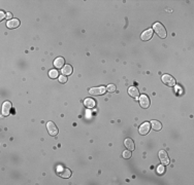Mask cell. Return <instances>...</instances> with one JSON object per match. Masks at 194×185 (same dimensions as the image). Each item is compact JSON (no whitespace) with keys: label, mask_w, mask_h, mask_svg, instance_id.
Here are the masks:
<instances>
[{"label":"cell","mask_w":194,"mask_h":185,"mask_svg":"<svg viewBox=\"0 0 194 185\" xmlns=\"http://www.w3.org/2000/svg\"><path fill=\"white\" fill-rule=\"evenodd\" d=\"M11 110V103L9 101H5L2 105V114L4 116H6V115L9 114Z\"/></svg>","instance_id":"cell-10"},{"label":"cell","mask_w":194,"mask_h":185,"mask_svg":"<svg viewBox=\"0 0 194 185\" xmlns=\"http://www.w3.org/2000/svg\"><path fill=\"white\" fill-rule=\"evenodd\" d=\"M47 129L51 136H57L58 135V128H57V126L53 121H49L47 123Z\"/></svg>","instance_id":"cell-5"},{"label":"cell","mask_w":194,"mask_h":185,"mask_svg":"<svg viewBox=\"0 0 194 185\" xmlns=\"http://www.w3.org/2000/svg\"><path fill=\"white\" fill-rule=\"evenodd\" d=\"M20 24H21V22H20L19 19H13L6 23V27L9 28V29H16V28L19 27Z\"/></svg>","instance_id":"cell-11"},{"label":"cell","mask_w":194,"mask_h":185,"mask_svg":"<svg viewBox=\"0 0 194 185\" xmlns=\"http://www.w3.org/2000/svg\"><path fill=\"white\" fill-rule=\"evenodd\" d=\"M64 63H65V60L63 59V58H57L56 60L54 61V66L56 67V68H61L62 69L63 67H64Z\"/></svg>","instance_id":"cell-17"},{"label":"cell","mask_w":194,"mask_h":185,"mask_svg":"<svg viewBox=\"0 0 194 185\" xmlns=\"http://www.w3.org/2000/svg\"><path fill=\"white\" fill-rule=\"evenodd\" d=\"M49 76H50L51 78H53V79L57 78V77L59 76L58 70H57V69H53V70H51L50 72H49Z\"/></svg>","instance_id":"cell-18"},{"label":"cell","mask_w":194,"mask_h":185,"mask_svg":"<svg viewBox=\"0 0 194 185\" xmlns=\"http://www.w3.org/2000/svg\"><path fill=\"white\" fill-rule=\"evenodd\" d=\"M4 17H6V15H5V13H4V11H0V20H3V19H4Z\"/></svg>","instance_id":"cell-23"},{"label":"cell","mask_w":194,"mask_h":185,"mask_svg":"<svg viewBox=\"0 0 194 185\" xmlns=\"http://www.w3.org/2000/svg\"><path fill=\"white\" fill-rule=\"evenodd\" d=\"M152 37H153V30L152 29H147L146 31H144V32L142 33V35H140V38L144 41L150 40Z\"/></svg>","instance_id":"cell-8"},{"label":"cell","mask_w":194,"mask_h":185,"mask_svg":"<svg viewBox=\"0 0 194 185\" xmlns=\"http://www.w3.org/2000/svg\"><path fill=\"white\" fill-rule=\"evenodd\" d=\"M124 145H125V147L128 149V150L132 151L134 150V148H135V145H134V142L131 140L130 138H127L125 139V141H124Z\"/></svg>","instance_id":"cell-13"},{"label":"cell","mask_w":194,"mask_h":185,"mask_svg":"<svg viewBox=\"0 0 194 185\" xmlns=\"http://www.w3.org/2000/svg\"><path fill=\"white\" fill-rule=\"evenodd\" d=\"M150 129H151V125H150V122H144L142 125V126L139 127V129H138V132H139L140 135H147L148 133L150 132Z\"/></svg>","instance_id":"cell-6"},{"label":"cell","mask_w":194,"mask_h":185,"mask_svg":"<svg viewBox=\"0 0 194 185\" xmlns=\"http://www.w3.org/2000/svg\"><path fill=\"white\" fill-rule=\"evenodd\" d=\"M59 81H60L61 83H66L67 82V76H65V75L59 76Z\"/></svg>","instance_id":"cell-21"},{"label":"cell","mask_w":194,"mask_h":185,"mask_svg":"<svg viewBox=\"0 0 194 185\" xmlns=\"http://www.w3.org/2000/svg\"><path fill=\"white\" fill-rule=\"evenodd\" d=\"M158 155H159V160L161 162V164L163 166H168L171 160H169V158H168V154L165 150H160L159 153H158Z\"/></svg>","instance_id":"cell-3"},{"label":"cell","mask_w":194,"mask_h":185,"mask_svg":"<svg viewBox=\"0 0 194 185\" xmlns=\"http://www.w3.org/2000/svg\"><path fill=\"white\" fill-rule=\"evenodd\" d=\"M58 174H59V176L62 177V178H64V179L70 178V176L72 175L71 174V171L67 168H61L60 170H59Z\"/></svg>","instance_id":"cell-9"},{"label":"cell","mask_w":194,"mask_h":185,"mask_svg":"<svg viewBox=\"0 0 194 185\" xmlns=\"http://www.w3.org/2000/svg\"><path fill=\"white\" fill-rule=\"evenodd\" d=\"M106 91H110V93H114V91H116V85L115 84H108V87H106Z\"/></svg>","instance_id":"cell-20"},{"label":"cell","mask_w":194,"mask_h":185,"mask_svg":"<svg viewBox=\"0 0 194 185\" xmlns=\"http://www.w3.org/2000/svg\"><path fill=\"white\" fill-rule=\"evenodd\" d=\"M105 87H91L89 89V93L93 96H100V95L105 94Z\"/></svg>","instance_id":"cell-4"},{"label":"cell","mask_w":194,"mask_h":185,"mask_svg":"<svg viewBox=\"0 0 194 185\" xmlns=\"http://www.w3.org/2000/svg\"><path fill=\"white\" fill-rule=\"evenodd\" d=\"M84 105L87 108L91 109L96 106V102H95V100H93L92 98H87V99H85V101H84Z\"/></svg>","instance_id":"cell-14"},{"label":"cell","mask_w":194,"mask_h":185,"mask_svg":"<svg viewBox=\"0 0 194 185\" xmlns=\"http://www.w3.org/2000/svg\"><path fill=\"white\" fill-rule=\"evenodd\" d=\"M61 73L65 76H68V75L72 74V67L70 65H64L62 69H61Z\"/></svg>","instance_id":"cell-15"},{"label":"cell","mask_w":194,"mask_h":185,"mask_svg":"<svg viewBox=\"0 0 194 185\" xmlns=\"http://www.w3.org/2000/svg\"><path fill=\"white\" fill-rule=\"evenodd\" d=\"M162 81H163V83H165L167 87H175L176 85V79L173 78L171 75L169 74H163L161 77Z\"/></svg>","instance_id":"cell-2"},{"label":"cell","mask_w":194,"mask_h":185,"mask_svg":"<svg viewBox=\"0 0 194 185\" xmlns=\"http://www.w3.org/2000/svg\"><path fill=\"white\" fill-rule=\"evenodd\" d=\"M128 94H129V96L132 97V98L137 99L138 97H139V91H138L137 87H130L129 89H128Z\"/></svg>","instance_id":"cell-12"},{"label":"cell","mask_w":194,"mask_h":185,"mask_svg":"<svg viewBox=\"0 0 194 185\" xmlns=\"http://www.w3.org/2000/svg\"><path fill=\"white\" fill-rule=\"evenodd\" d=\"M150 125H151V127L153 128V130L154 131H161V129H162V123L160 122V121H158V120H152L151 122H150Z\"/></svg>","instance_id":"cell-16"},{"label":"cell","mask_w":194,"mask_h":185,"mask_svg":"<svg viewBox=\"0 0 194 185\" xmlns=\"http://www.w3.org/2000/svg\"><path fill=\"white\" fill-rule=\"evenodd\" d=\"M139 104L142 108H148L150 106V99L147 95H142L139 96Z\"/></svg>","instance_id":"cell-7"},{"label":"cell","mask_w":194,"mask_h":185,"mask_svg":"<svg viewBox=\"0 0 194 185\" xmlns=\"http://www.w3.org/2000/svg\"><path fill=\"white\" fill-rule=\"evenodd\" d=\"M122 155H123V158H125V160H129V158H131V151L130 150L123 151Z\"/></svg>","instance_id":"cell-19"},{"label":"cell","mask_w":194,"mask_h":185,"mask_svg":"<svg viewBox=\"0 0 194 185\" xmlns=\"http://www.w3.org/2000/svg\"><path fill=\"white\" fill-rule=\"evenodd\" d=\"M158 173H159V174H162V173L164 172V167H163V165H162V166H159L158 167Z\"/></svg>","instance_id":"cell-22"},{"label":"cell","mask_w":194,"mask_h":185,"mask_svg":"<svg viewBox=\"0 0 194 185\" xmlns=\"http://www.w3.org/2000/svg\"><path fill=\"white\" fill-rule=\"evenodd\" d=\"M6 19L8 20V21H11V20H13V15H11V13H6Z\"/></svg>","instance_id":"cell-24"},{"label":"cell","mask_w":194,"mask_h":185,"mask_svg":"<svg viewBox=\"0 0 194 185\" xmlns=\"http://www.w3.org/2000/svg\"><path fill=\"white\" fill-rule=\"evenodd\" d=\"M153 29L160 38H165L166 37V30L161 23H155L153 25Z\"/></svg>","instance_id":"cell-1"}]
</instances>
